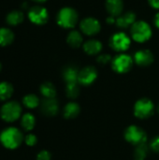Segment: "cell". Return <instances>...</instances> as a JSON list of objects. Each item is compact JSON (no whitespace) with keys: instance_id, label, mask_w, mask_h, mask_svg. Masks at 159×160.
Instances as JSON below:
<instances>
[{"instance_id":"cell-1","label":"cell","mask_w":159,"mask_h":160,"mask_svg":"<svg viewBox=\"0 0 159 160\" xmlns=\"http://www.w3.org/2000/svg\"><path fill=\"white\" fill-rule=\"evenodd\" d=\"M24 137L22 131L15 127H8L4 128L0 133L1 144L9 150L18 148L23 142Z\"/></svg>"},{"instance_id":"cell-2","label":"cell","mask_w":159,"mask_h":160,"mask_svg":"<svg viewBox=\"0 0 159 160\" xmlns=\"http://www.w3.org/2000/svg\"><path fill=\"white\" fill-rule=\"evenodd\" d=\"M22 106L15 100H8L4 102L0 109V116L2 120L7 123H13L22 117Z\"/></svg>"},{"instance_id":"cell-3","label":"cell","mask_w":159,"mask_h":160,"mask_svg":"<svg viewBox=\"0 0 159 160\" xmlns=\"http://www.w3.org/2000/svg\"><path fill=\"white\" fill-rule=\"evenodd\" d=\"M79 20L78 12L69 7L61 8L56 16V22L59 26L65 29H72L76 26Z\"/></svg>"},{"instance_id":"cell-4","label":"cell","mask_w":159,"mask_h":160,"mask_svg":"<svg viewBox=\"0 0 159 160\" xmlns=\"http://www.w3.org/2000/svg\"><path fill=\"white\" fill-rule=\"evenodd\" d=\"M153 31L150 24L144 21H136L130 28V35L133 40L143 43L149 40L152 37Z\"/></svg>"},{"instance_id":"cell-5","label":"cell","mask_w":159,"mask_h":160,"mask_svg":"<svg viewBox=\"0 0 159 160\" xmlns=\"http://www.w3.org/2000/svg\"><path fill=\"white\" fill-rule=\"evenodd\" d=\"M133 63H134V59L130 55L127 53H120L112 59V67L115 72L124 74L131 69Z\"/></svg>"},{"instance_id":"cell-6","label":"cell","mask_w":159,"mask_h":160,"mask_svg":"<svg viewBox=\"0 0 159 160\" xmlns=\"http://www.w3.org/2000/svg\"><path fill=\"white\" fill-rule=\"evenodd\" d=\"M125 138L128 142L135 146L146 143L147 141V135L145 131L137 126L128 127L125 132Z\"/></svg>"},{"instance_id":"cell-7","label":"cell","mask_w":159,"mask_h":160,"mask_svg":"<svg viewBox=\"0 0 159 160\" xmlns=\"http://www.w3.org/2000/svg\"><path fill=\"white\" fill-rule=\"evenodd\" d=\"M131 44L130 38L124 32H117L110 38V46L112 50L118 52H123L128 50Z\"/></svg>"},{"instance_id":"cell-8","label":"cell","mask_w":159,"mask_h":160,"mask_svg":"<svg viewBox=\"0 0 159 160\" xmlns=\"http://www.w3.org/2000/svg\"><path fill=\"white\" fill-rule=\"evenodd\" d=\"M155 112L154 103L148 98H142L138 100L134 106V114L140 119H146L153 115Z\"/></svg>"},{"instance_id":"cell-9","label":"cell","mask_w":159,"mask_h":160,"mask_svg":"<svg viewBox=\"0 0 159 160\" xmlns=\"http://www.w3.org/2000/svg\"><path fill=\"white\" fill-rule=\"evenodd\" d=\"M28 19L32 23L37 25L45 24L49 20L48 10L41 6H34L28 10Z\"/></svg>"},{"instance_id":"cell-10","label":"cell","mask_w":159,"mask_h":160,"mask_svg":"<svg viewBox=\"0 0 159 160\" xmlns=\"http://www.w3.org/2000/svg\"><path fill=\"white\" fill-rule=\"evenodd\" d=\"M81 31L86 36H95L99 33L101 29V24L98 20L93 17H87L82 20L80 23Z\"/></svg>"},{"instance_id":"cell-11","label":"cell","mask_w":159,"mask_h":160,"mask_svg":"<svg viewBox=\"0 0 159 160\" xmlns=\"http://www.w3.org/2000/svg\"><path fill=\"white\" fill-rule=\"evenodd\" d=\"M97 77V71L94 67L88 66L79 71L78 82L82 85H90Z\"/></svg>"},{"instance_id":"cell-12","label":"cell","mask_w":159,"mask_h":160,"mask_svg":"<svg viewBox=\"0 0 159 160\" xmlns=\"http://www.w3.org/2000/svg\"><path fill=\"white\" fill-rule=\"evenodd\" d=\"M40 110L46 116H54L59 111V105L55 98H44L40 103Z\"/></svg>"},{"instance_id":"cell-13","label":"cell","mask_w":159,"mask_h":160,"mask_svg":"<svg viewBox=\"0 0 159 160\" xmlns=\"http://www.w3.org/2000/svg\"><path fill=\"white\" fill-rule=\"evenodd\" d=\"M134 62L140 67H148L154 62V54L149 50H140L134 54Z\"/></svg>"},{"instance_id":"cell-14","label":"cell","mask_w":159,"mask_h":160,"mask_svg":"<svg viewBox=\"0 0 159 160\" xmlns=\"http://www.w3.org/2000/svg\"><path fill=\"white\" fill-rule=\"evenodd\" d=\"M105 6L108 13L112 16L118 17L123 13L124 10L123 0H106Z\"/></svg>"},{"instance_id":"cell-15","label":"cell","mask_w":159,"mask_h":160,"mask_svg":"<svg viewBox=\"0 0 159 160\" xmlns=\"http://www.w3.org/2000/svg\"><path fill=\"white\" fill-rule=\"evenodd\" d=\"M135 22H136V14L132 11H128L116 17L115 23L119 28L125 29L129 26H132Z\"/></svg>"},{"instance_id":"cell-16","label":"cell","mask_w":159,"mask_h":160,"mask_svg":"<svg viewBox=\"0 0 159 160\" xmlns=\"http://www.w3.org/2000/svg\"><path fill=\"white\" fill-rule=\"evenodd\" d=\"M83 51L89 55L98 54L102 51V43L97 39H89L82 44Z\"/></svg>"},{"instance_id":"cell-17","label":"cell","mask_w":159,"mask_h":160,"mask_svg":"<svg viewBox=\"0 0 159 160\" xmlns=\"http://www.w3.org/2000/svg\"><path fill=\"white\" fill-rule=\"evenodd\" d=\"M14 92L13 86L8 82H0V101L6 102L10 99Z\"/></svg>"},{"instance_id":"cell-18","label":"cell","mask_w":159,"mask_h":160,"mask_svg":"<svg viewBox=\"0 0 159 160\" xmlns=\"http://www.w3.org/2000/svg\"><path fill=\"white\" fill-rule=\"evenodd\" d=\"M67 44L72 48H79L82 45L83 38L82 34L77 30H71L67 37Z\"/></svg>"},{"instance_id":"cell-19","label":"cell","mask_w":159,"mask_h":160,"mask_svg":"<svg viewBox=\"0 0 159 160\" xmlns=\"http://www.w3.org/2000/svg\"><path fill=\"white\" fill-rule=\"evenodd\" d=\"M78 76H79L78 69L72 66L66 67L63 70V78L67 83L78 82Z\"/></svg>"},{"instance_id":"cell-20","label":"cell","mask_w":159,"mask_h":160,"mask_svg":"<svg viewBox=\"0 0 159 160\" xmlns=\"http://www.w3.org/2000/svg\"><path fill=\"white\" fill-rule=\"evenodd\" d=\"M14 40V33L7 27L0 28V46L5 47L10 45Z\"/></svg>"},{"instance_id":"cell-21","label":"cell","mask_w":159,"mask_h":160,"mask_svg":"<svg viewBox=\"0 0 159 160\" xmlns=\"http://www.w3.org/2000/svg\"><path fill=\"white\" fill-rule=\"evenodd\" d=\"M23 19H24V15L20 10H12V11L8 12L6 17L7 23L9 25H12V26L22 23L23 22Z\"/></svg>"},{"instance_id":"cell-22","label":"cell","mask_w":159,"mask_h":160,"mask_svg":"<svg viewBox=\"0 0 159 160\" xmlns=\"http://www.w3.org/2000/svg\"><path fill=\"white\" fill-rule=\"evenodd\" d=\"M80 111H81L80 106L77 103L69 102L65 106L63 114H64V117L67 119H73L79 115Z\"/></svg>"},{"instance_id":"cell-23","label":"cell","mask_w":159,"mask_h":160,"mask_svg":"<svg viewBox=\"0 0 159 160\" xmlns=\"http://www.w3.org/2000/svg\"><path fill=\"white\" fill-rule=\"evenodd\" d=\"M35 125H36V118L32 113L26 112V113L22 115V117H21V126H22L23 130L31 131L35 128Z\"/></svg>"},{"instance_id":"cell-24","label":"cell","mask_w":159,"mask_h":160,"mask_svg":"<svg viewBox=\"0 0 159 160\" xmlns=\"http://www.w3.org/2000/svg\"><path fill=\"white\" fill-rule=\"evenodd\" d=\"M39 91L41 95L44 97V98H54L56 96V89L54 85L50 82H43L40 85Z\"/></svg>"},{"instance_id":"cell-25","label":"cell","mask_w":159,"mask_h":160,"mask_svg":"<svg viewBox=\"0 0 159 160\" xmlns=\"http://www.w3.org/2000/svg\"><path fill=\"white\" fill-rule=\"evenodd\" d=\"M22 104L25 108L33 110V109L37 108L40 105V100L37 96H36L34 94H28L23 97Z\"/></svg>"},{"instance_id":"cell-26","label":"cell","mask_w":159,"mask_h":160,"mask_svg":"<svg viewBox=\"0 0 159 160\" xmlns=\"http://www.w3.org/2000/svg\"><path fill=\"white\" fill-rule=\"evenodd\" d=\"M149 148L146 143L140 144L136 146L135 149V154H134V159L135 160H145V158L148 156Z\"/></svg>"},{"instance_id":"cell-27","label":"cell","mask_w":159,"mask_h":160,"mask_svg":"<svg viewBox=\"0 0 159 160\" xmlns=\"http://www.w3.org/2000/svg\"><path fill=\"white\" fill-rule=\"evenodd\" d=\"M78 83L79 82L67 83L66 93H67V96L71 99H74V98H78V96L80 95V87H79Z\"/></svg>"},{"instance_id":"cell-28","label":"cell","mask_w":159,"mask_h":160,"mask_svg":"<svg viewBox=\"0 0 159 160\" xmlns=\"http://www.w3.org/2000/svg\"><path fill=\"white\" fill-rule=\"evenodd\" d=\"M23 142H25V144L26 145H28V146H34V145H36L37 144V136L36 135H34V134H27L25 137H24V140H23Z\"/></svg>"},{"instance_id":"cell-29","label":"cell","mask_w":159,"mask_h":160,"mask_svg":"<svg viewBox=\"0 0 159 160\" xmlns=\"http://www.w3.org/2000/svg\"><path fill=\"white\" fill-rule=\"evenodd\" d=\"M97 63L101 64V65H106L110 62L112 61V56L108 53H103V54H99L97 58Z\"/></svg>"},{"instance_id":"cell-30","label":"cell","mask_w":159,"mask_h":160,"mask_svg":"<svg viewBox=\"0 0 159 160\" xmlns=\"http://www.w3.org/2000/svg\"><path fill=\"white\" fill-rule=\"evenodd\" d=\"M37 160H52V155L46 150L40 151L37 156Z\"/></svg>"},{"instance_id":"cell-31","label":"cell","mask_w":159,"mask_h":160,"mask_svg":"<svg viewBox=\"0 0 159 160\" xmlns=\"http://www.w3.org/2000/svg\"><path fill=\"white\" fill-rule=\"evenodd\" d=\"M151 149L156 152V153H159V136L156 137L152 140L151 142Z\"/></svg>"},{"instance_id":"cell-32","label":"cell","mask_w":159,"mask_h":160,"mask_svg":"<svg viewBox=\"0 0 159 160\" xmlns=\"http://www.w3.org/2000/svg\"><path fill=\"white\" fill-rule=\"evenodd\" d=\"M149 5L156 9H159V0H148Z\"/></svg>"},{"instance_id":"cell-33","label":"cell","mask_w":159,"mask_h":160,"mask_svg":"<svg viewBox=\"0 0 159 160\" xmlns=\"http://www.w3.org/2000/svg\"><path fill=\"white\" fill-rule=\"evenodd\" d=\"M107 22L109 24H112V23H115L116 22V17L114 16H112L110 15L109 17H107Z\"/></svg>"},{"instance_id":"cell-34","label":"cell","mask_w":159,"mask_h":160,"mask_svg":"<svg viewBox=\"0 0 159 160\" xmlns=\"http://www.w3.org/2000/svg\"><path fill=\"white\" fill-rule=\"evenodd\" d=\"M154 22H155V25L159 29V12L156 14L155 19H154Z\"/></svg>"},{"instance_id":"cell-35","label":"cell","mask_w":159,"mask_h":160,"mask_svg":"<svg viewBox=\"0 0 159 160\" xmlns=\"http://www.w3.org/2000/svg\"><path fill=\"white\" fill-rule=\"evenodd\" d=\"M33 1H35V2H38V3H43V2H45V1H47V0H33Z\"/></svg>"},{"instance_id":"cell-36","label":"cell","mask_w":159,"mask_h":160,"mask_svg":"<svg viewBox=\"0 0 159 160\" xmlns=\"http://www.w3.org/2000/svg\"><path fill=\"white\" fill-rule=\"evenodd\" d=\"M1 69H2V65H1V63H0V71H1Z\"/></svg>"},{"instance_id":"cell-37","label":"cell","mask_w":159,"mask_h":160,"mask_svg":"<svg viewBox=\"0 0 159 160\" xmlns=\"http://www.w3.org/2000/svg\"><path fill=\"white\" fill-rule=\"evenodd\" d=\"M158 112H159V106H158Z\"/></svg>"}]
</instances>
